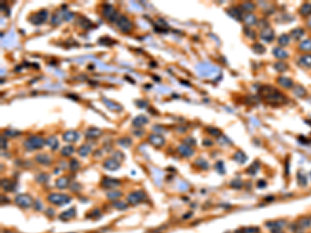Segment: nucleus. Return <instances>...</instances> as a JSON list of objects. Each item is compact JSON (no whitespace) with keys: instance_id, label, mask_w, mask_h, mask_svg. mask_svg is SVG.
Returning <instances> with one entry per match:
<instances>
[{"instance_id":"5","label":"nucleus","mask_w":311,"mask_h":233,"mask_svg":"<svg viewBox=\"0 0 311 233\" xmlns=\"http://www.w3.org/2000/svg\"><path fill=\"white\" fill-rule=\"evenodd\" d=\"M144 197L145 196L142 192H135V193H133L128 197V201L131 204H137V203H139L140 201H142L144 199Z\"/></svg>"},{"instance_id":"24","label":"nucleus","mask_w":311,"mask_h":233,"mask_svg":"<svg viewBox=\"0 0 311 233\" xmlns=\"http://www.w3.org/2000/svg\"><path fill=\"white\" fill-rule=\"evenodd\" d=\"M245 22H246L248 25H253V24L256 23V18H255L253 15H248L246 18H245Z\"/></svg>"},{"instance_id":"10","label":"nucleus","mask_w":311,"mask_h":233,"mask_svg":"<svg viewBox=\"0 0 311 233\" xmlns=\"http://www.w3.org/2000/svg\"><path fill=\"white\" fill-rule=\"evenodd\" d=\"M63 139L67 142H73V141L78 139V134L75 132H67L63 135Z\"/></svg>"},{"instance_id":"14","label":"nucleus","mask_w":311,"mask_h":233,"mask_svg":"<svg viewBox=\"0 0 311 233\" xmlns=\"http://www.w3.org/2000/svg\"><path fill=\"white\" fill-rule=\"evenodd\" d=\"M274 55L277 57V58H279V59H281V58H285V57L288 56V54L284 51V50L278 49V48L274 49Z\"/></svg>"},{"instance_id":"26","label":"nucleus","mask_w":311,"mask_h":233,"mask_svg":"<svg viewBox=\"0 0 311 233\" xmlns=\"http://www.w3.org/2000/svg\"><path fill=\"white\" fill-rule=\"evenodd\" d=\"M253 50H254L255 52H256V53H263V52H264L263 46H261L260 44H255V45H254V46H253Z\"/></svg>"},{"instance_id":"6","label":"nucleus","mask_w":311,"mask_h":233,"mask_svg":"<svg viewBox=\"0 0 311 233\" xmlns=\"http://www.w3.org/2000/svg\"><path fill=\"white\" fill-rule=\"evenodd\" d=\"M260 37L266 41H273V39H274V32H273L272 29L266 28L264 30L261 31Z\"/></svg>"},{"instance_id":"19","label":"nucleus","mask_w":311,"mask_h":233,"mask_svg":"<svg viewBox=\"0 0 311 233\" xmlns=\"http://www.w3.org/2000/svg\"><path fill=\"white\" fill-rule=\"evenodd\" d=\"M75 215V209L74 208H72V209H69L67 211L63 212V213H61V215H60V217L61 219H63V220H65V219H70V217H73Z\"/></svg>"},{"instance_id":"16","label":"nucleus","mask_w":311,"mask_h":233,"mask_svg":"<svg viewBox=\"0 0 311 233\" xmlns=\"http://www.w3.org/2000/svg\"><path fill=\"white\" fill-rule=\"evenodd\" d=\"M67 184H69V180H67V177H61V178H59L57 180L56 186H58L59 189H65V188L67 186Z\"/></svg>"},{"instance_id":"13","label":"nucleus","mask_w":311,"mask_h":233,"mask_svg":"<svg viewBox=\"0 0 311 233\" xmlns=\"http://www.w3.org/2000/svg\"><path fill=\"white\" fill-rule=\"evenodd\" d=\"M293 93H295V96L302 98V96H306V90L301 85H297V86H295V88H293Z\"/></svg>"},{"instance_id":"28","label":"nucleus","mask_w":311,"mask_h":233,"mask_svg":"<svg viewBox=\"0 0 311 233\" xmlns=\"http://www.w3.org/2000/svg\"><path fill=\"white\" fill-rule=\"evenodd\" d=\"M243 7L245 8L244 10H248V12H250V10H252L254 8V4L251 2H246L243 4Z\"/></svg>"},{"instance_id":"11","label":"nucleus","mask_w":311,"mask_h":233,"mask_svg":"<svg viewBox=\"0 0 311 233\" xmlns=\"http://www.w3.org/2000/svg\"><path fill=\"white\" fill-rule=\"evenodd\" d=\"M105 167L107 169H110V170H115V169L118 168V163H117L115 160H112V158H109L105 162Z\"/></svg>"},{"instance_id":"22","label":"nucleus","mask_w":311,"mask_h":233,"mask_svg":"<svg viewBox=\"0 0 311 233\" xmlns=\"http://www.w3.org/2000/svg\"><path fill=\"white\" fill-rule=\"evenodd\" d=\"M303 34H304V30L301 28H297V29H295V30L291 31V35H293L295 39H300Z\"/></svg>"},{"instance_id":"3","label":"nucleus","mask_w":311,"mask_h":233,"mask_svg":"<svg viewBox=\"0 0 311 233\" xmlns=\"http://www.w3.org/2000/svg\"><path fill=\"white\" fill-rule=\"evenodd\" d=\"M45 141L39 137H31L26 142V147L29 149H35V148H41L44 145Z\"/></svg>"},{"instance_id":"17","label":"nucleus","mask_w":311,"mask_h":233,"mask_svg":"<svg viewBox=\"0 0 311 233\" xmlns=\"http://www.w3.org/2000/svg\"><path fill=\"white\" fill-rule=\"evenodd\" d=\"M101 135V131H98L96 129H89L86 132V136L90 138H94V137H98Z\"/></svg>"},{"instance_id":"27","label":"nucleus","mask_w":311,"mask_h":233,"mask_svg":"<svg viewBox=\"0 0 311 233\" xmlns=\"http://www.w3.org/2000/svg\"><path fill=\"white\" fill-rule=\"evenodd\" d=\"M88 152H89V147H87L86 145H83L82 147L79 149V153H80L81 155H86Z\"/></svg>"},{"instance_id":"15","label":"nucleus","mask_w":311,"mask_h":233,"mask_svg":"<svg viewBox=\"0 0 311 233\" xmlns=\"http://www.w3.org/2000/svg\"><path fill=\"white\" fill-rule=\"evenodd\" d=\"M300 49H302L303 51H311V41L310 39H306V41H302L300 45Z\"/></svg>"},{"instance_id":"23","label":"nucleus","mask_w":311,"mask_h":233,"mask_svg":"<svg viewBox=\"0 0 311 233\" xmlns=\"http://www.w3.org/2000/svg\"><path fill=\"white\" fill-rule=\"evenodd\" d=\"M234 158H236V161H238V162H240V163H244V162L246 161V155L244 154L242 151H238V152H236V155H234Z\"/></svg>"},{"instance_id":"21","label":"nucleus","mask_w":311,"mask_h":233,"mask_svg":"<svg viewBox=\"0 0 311 233\" xmlns=\"http://www.w3.org/2000/svg\"><path fill=\"white\" fill-rule=\"evenodd\" d=\"M288 43H289V36L286 35V34H282L279 37V44L281 46H286Z\"/></svg>"},{"instance_id":"9","label":"nucleus","mask_w":311,"mask_h":233,"mask_svg":"<svg viewBox=\"0 0 311 233\" xmlns=\"http://www.w3.org/2000/svg\"><path fill=\"white\" fill-rule=\"evenodd\" d=\"M120 184L118 180L116 179H111V178H105L103 180V184L104 186L106 188H114V186H117L118 184Z\"/></svg>"},{"instance_id":"12","label":"nucleus","mask_w":311,"mask_h":233,"mask_svg":"<svg viewBox=\"0 0 311 233\" xmlns=\"http://www.w3.org/2000/svg\"><path fill=\"white\" fill-rule=\"evenodd\" d=\"M301 65H303L305 67H310L311 66V55H304L301 57L300 59Z\"/></svg>"},{"instance_id":"7","label":"nucleus","mask_w":311,"mask_h":233,"mask_svg":"<svg viewBox=\"0 0 311 233\" xmlns=\"http://www.w3.org/2000/svg\"><path fill=\"white\" fill-rule=\"evenodd\" d=\"M278 82H279L280 85L283 86V87H285V88H290L293 86V81L290 80L289 78H286V77H280L279 79H278Z\"/></svg>"},{"instance_id":"29","label":"nucleus","mask_w":311,"mask_h":233,"mask_svg":"<svg viewBox=\"0 0 311 233\" xmlns=\"http://www.w3.org/2000/svg\"><path fill=\"white\" fill-rule=\"evenodd\" d=\"M72 152H73V147H72V146H67V147H65V148H63V150H62V154H63V155H70Z\"/></svg>"},{"instance_id":"18","label":"nucleus","mask_w":311,"mask_h":233,"mask_svg":"<svg viewBox=\"0 0 311 233\" xmlns=\"http://www.w3.org/2000/svg\"><path fill=\"white\" fill-rule=\"evenodd\" d=\"M301 14L304 16L310 15L311 14V4H309V3L304 4L303 6H302V8H301Z\"/></svg>"},{"instance_id":"20","label":"nucleus","mask_w":311,"mask_h":233,"mask_svg":"<svg viewBox=\"0 0 311 233\" xmlns=\"http://www.w3.org/2000/svg\"><path fill=\"white\" fill-rule=\"evenodd\" d=\"M147 121H148L147 119L144 118L143 116H139L134 120V124H135V127H141L142 124L146 123Z\"/></svg>"},{"instance_id":"1","label":"nucleus","mask_w":311,"mask_h":233,"mask_svg":"<svg viewBox=\"0 0 311 233\" xmlns=\"http://www.w3.org/2000/svg\"><path fill=\"white\" fill-rule=\"evenodd\" d=\"M260 92L263 94V98L267 102L271 103L272 105H279L280 102L284 103L286 101V98L276 89H274L273 87H269V86H263L261 88Z\"/></svg>"},{"instance_id":"25","label":"nucleus","mask_w":311,"mask_h":233,"mask_svg":"<svg viewBox=\"0 0 311 233\" xmlns=\"http://www.w3.org/2000/svg\"><path fill=\"white\" fill-rule=\"evenodd\" d=\"M275 67H276V70H279V72H284V70L287 68V65L285 64V63H283V62H278V63L275 64Z\"/></svg>"},{"instance_id":"2","label":"nucleus","mask_w":311,"mask_h":233,"mask_svg":"<svg viewBox=\"0 0 311 233\" xmlns=\"http://www.w3.org/2000/svg\"><path fill=\"white\" fill-rule=\"evenodd\" d=\"M48 200L52 203L57 205L65 204L70 201V197H67V195H61V194H51L48 197Z\"/></svg>"},{"instance_id":"4","label":"nucleus","mask_w":311,"mask_h":233,"mask_svg":"<svg viewBox=\"0 0 311 233\" xmlns=\"http://www.w3.org/2000/svg\"><path fill=\"white\" fill-rule=\"evenodd\" d=\"M16 203L21 207H28L32 204V199L28 195H20L16 198Z\"/></svg>"},{"instance_id":"8","label":"nucleus","mask_w":311,"mask_h":233,"mask_svg":"<svg viewBox=\"0 0 311 233\" xmlns=\"http://www.w3.org/2000/svg\"><path fill=\"white\" fill-rule=\"evenodd\" d=\"M150 142L155 146H161L164 144V139L159 135H153V136H150Z\"/></svg>"}]
</instances>
